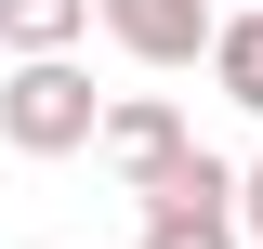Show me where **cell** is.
Here are the masks:
<instances>
[{"instance_id": "1", "label": "cell", "mask_w": 263, "mask_h": 249, "mask_svg": "<svg viewBox=\"0 0 263 249\" xmlns=\"http://www.w3.org/2000/svg\"><path fill=\"white\" fill-rule=\"evenodd\" d=\"M92 118H105V92L79 53H13V79H0V144L13 157H79Z\"/></svg>"}, {"instance_id": "2", "label": "cell", "mask_w": 263, "mask_h": 249, "mask_svg": "<svg viewBox=\"0 0 263 249\" xmlns=\"http://www.w3.org/2000/svg\"><path fill=\"white\" fill-rule=\"evenodd\" d=\"M211 13H224V0H92V27L119 39L132 66H197L211 53Z\"/></svg>"}, {"instance_id": "3", "label": "cell", "mask_w": 263, "mask_h": 249, "mask_svg": "<svg viewBox=\"0 0 263 249\" xmlns=\"http://www.w3.org/2000/svg\"><path fill=\"white\" fill-rule=\"evenodd\" d=\"M92 144H105V171H119V184H145V171L184 144V105H171V92H119V105L92 118Z\"/></svg>"}, {"instance_id": "4", "label": "cell", "mask_w": 263, "mask_h": 249, "mask_svg": "<svg viewBox=\"0 0 263 249\" xmlns=\"http://www.w3.org/2000/svg\"><path fill=\"white\" fill-rule=\"evenodd\" d=\"M211 79H224V105L237 118H263V0H224V13H211Z\"/></svg>"}, {"instance_id": "5", "label": "cell", "mask_w": 263, "mask_h": 249, "mask_svg": "<svg viewBox=\"0 0 263 249\" xmlns=\"http://www.w3.org/2000/svg\"><path fill=\"white\" fill-rule=\"evenodd\" d=\"M132 249H250V236H237V197H158Z\"/></svg>"}, {"instance_id": "6", "label": "cell", "mask_w": 263, "mask_h": 249, "mask_svg": "<svg viewBox=\"0 0 263 249\" xmlns=\"http://www.w3.org/2000/svg\"><path fill=\"white\" fill-rule=\"evenodd\" d=\"M92 0H0V53H79Z\"/></svg>"}, {"instance_id": "7", "label": "cell", "mask_w": 263, "mask_h": 249, "mask_svg": "<svg viewBox=\"0 0 263 249\" xmlns=\"http://www.w3.org/2000/svg\"><path fill=\"white\" fill-rule=\"evenodd\" d=\"M237 236L263 249V157H250V171H237Z\"/></svg>"}]
</instances>
